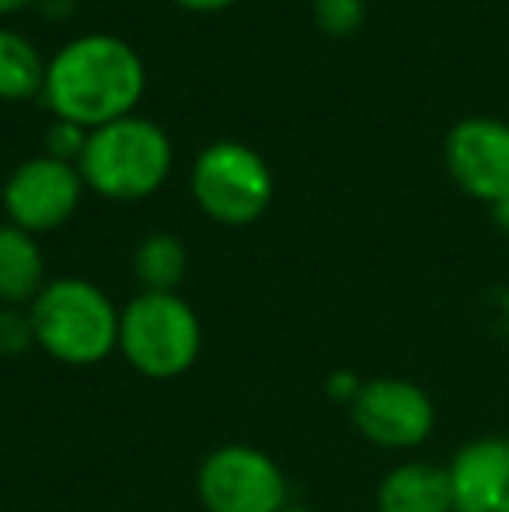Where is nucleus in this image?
I'll use <instances>...</instances> for the list:
<instances>
[{"label":"nucleus","mask_w":509,"mask_h":512,"mask_svg":"<svg viewBox=\"0 0 509 512\" xmlns=\"http://www.w3.org/2000/svg\"><path fill=\"white\" fill-rule=\"evenodd\" d=\"M143 60L126 39L105 32H91L70 39L46 63V102L60 119H70L84 129H98L112 119L133 115L140 102Z\"/></svg>","instance_id":"1"},{"label":"nucleus","mask_w":509,"mask_h":512,"mask_svg":"<svg viewBox=\"0 0 509 512\" xmlns=\"http://www.w3.org/2000/svg\"><path fill=\"white\" fill-rule=\"evenodd\" d=\"M32 335L63 366H95L119 349V310L102 286L63 276L28 304Z\"/></svg>","instance_id":"2"},{"label":"nucleus","mask_w":509,"mask_h":512,"mask_svg":"<svg viewBox=\"0 0 509 512\" xmlns=\"http://www.w3.org/2000/svg\"><path fill=\"white\" fill-rule=\"evenodd\" d=\"M81 178L109 199H143L171 171V140L157 122L143 115H123L98 129H88L81 150Z\"/></svg>","instance_id":"3"},{"label":"nucleus","mask_w":509,"mask_h":512,"mask_svg":"<svg viewBox=\"0 0 509 512\" xmlns=\"http://www.w3.org/2000/svg\"><path fill=\"white\" fill-rule=\"evenodd\" d=\"M203 324L178 293L133 297L119 310V352L140 377L175 380L196 366Z\"/></svg>","instance_id":"4"},{"label":"nucleus","mask_w":509,"mask_h":512,"mask_svg":"<svg viewBox=\"0 0 509 512\" xmlns=\"http://www.w3.org/2000/svg\"><path fill=\"white\" fill-rule=\"evenodd\" d=\"M192 196L220 223H252L272 199V171L248 143L217 140L192 164Z\"/></svg>","instance_id":"5"},{"label":"nucleus","mask_w":509,"mask_h":512,"mask_svg":"<svg viewBox=\"0 0 509 512\" xmlns=\"http://www.w3.org/2000/svg\"><path fill=\"white\" fill-rule=\"evenodd\" d=\"M196 492L206 512H283L290 506L283 467L248 443L217 446L199 467Z\"/></svg>","instance_id":"6"},{"label":"nucleus","mask_w":509,"mask_h":512,"mask_svg":"<svg viewBox=\"0 0 509 512\" xmlns=\"http://www.w3.org/2000/svg\"><path fill=\"white\" fill-rule=\"evenodd\" d=\"M349 415L360 436L381 450H415L433 436L436 425L433 398L419 384L401 377L363 380Z\"/></svg>","instance_id":"7"},{"label":"nucleus","mask_w":509,"mask_h":512,"mask_svg":"<svg viewBox=\"0 0 509 512\" xmlns=\"http://www.w3.org/2000/svg\"><path fill=\"white\" fill-rule=\"evenodd\" d=\"M81 185V168L53 154H39L11 171L4 182V209L14 227L28 234L53 230L74 216L81 203Z\"/></svg>","instance_id":"8"},{"label":"nucleus","mask_w":509,"mask_h":512,"mask_svg":"<svg viewBox=\"0 0 509 512\" xmlns=\"http://www.w3.org/2000/svg\"><path fill=\"white\" fill-rule=\"evenodd\" d=\"M443 161L471 199L499 203L509 196V122L489 115L461 119L443 140Z\"/></svg>","instance_id":"9"},{"label":"nucleus","mask_w":509,"mask_h":512,"mask_svg":"<svg viewBox=\"0 0 509 512\" xmlns=\"http://www.w3.org/2000/svg\"><path fill=\"white\" fill-rule=\"evenodd\" d=\"M454 512H509V439L464 443L447 467Z\"/></svg>","instance_id":"10"},{"label":"nucleus","mask_w":509,"mask_h":512,"mask_svg":"<svg viewBox=\"0 0 509 512\" xmlns=\"http://www.w3.org/2000/svg\"><path fill=\"white\" fill-rule=\"evenodd\" d=\"M377 512H454L447 467L405 460L377 485Z\"/></svg>","instance_id":"11"},{"label":"nucleus","mask_w":509,"mask_h":512,"mask_svg":"<svg viewBox=\"0 0 509 512\" xmlns=\"http://www.w3.org/2000/svg\"><path fill=\"white\" fill-rule=\"evenodd\" d=\"M46 286V262L28 230L0 223V304H32Z\"/></svg>","instance_id":"12"},{"label":"nucleus","mask_w":509,"mask_h":512,"mask_svg":"<svg viewBox=\"0 0 509 512\" xmlns=\"http://www.w3.org/2000/svg\"><path fill=\"white\" fill-rule=\"evenodd\" d=\"M189 269L185 244L175 234H147L133 251V272L147 293H175Z\"/></svg>","instance_id":"13"},{"label":"nucleus","mask_w":509,"mask_h":512,"mask_svg":"<svg viewBox=\"0 0 509 512\" xmlns=\"http://www.w3.org/2000/svg\"><path fill=\"white\" fill-rule=\"evenodd\" d=\"M46 84V63L21 32L0 28V98H28Z\"/></svg>","instance_id":"14"},{"label":"nucleus","mask_w":509,"mask_h":512,"mask_svg":"<svg viewBox=\"0 0 509 512\" xmlns=\"http://www.w3.org/2000/svg\"><path fill=\"white\" fill-rule=\"evenodd\" d=\"M318 25L332 35H349L363 21V0H314Z\"/></svg>","instance_id":"15"},{"label":"nucleus","mask_w":509,"mask_h":512,"mask_svg":"<svg viewBox=\"0 0 509 512\" xmlns=\"http://www.w3.org/2000/svg\"><path fill=\"white\" fill-rule=\"evenodd\" d=\"M28 345H35L28 310H18V307L0 310V352H4V356H18Z\"/></svg>","instance_id":"16"},{"label":"nucleus","mask_w":509,"mask_h":512,"mask_svg":"<svg viewBox=\"0 0 509 512\" xmlns=\"http://www.w3.org/2000/svg\"><path fill=\"white\" fill-rule=\"evenodd\" d=\"M84 143H88V129L77 126V122H70V119H60L56 126H49V133H46L49 154L60 157V161H70V164H74V157H81Z\"/></svg>","instance_id":"17"},{"label":"nucleus","mask_w":509,"mask_h":512,"mask_svg":"<svg viewBox=\"0 0 509 512\" xmlns=\"http://www.w3.org/2000/svg\"><path fill=\"white\" fill-rule=\"evenodd\" d=\"M360 387H363V380L356 377L353 370H335L332 377H328L325 391H328V398L342 401V405H353L356 394H360Z\"/></svg>","instance_id":"18"},{"label":"nucleus","mask_w":509,"mask_h":512,"mask_svg":"<svg viewBox=\"0 0 509 512\" xmlns=\"http://www.w3.org/2000/svg\"><path fill=\"white\" fill-rule=\"evenodd\" d=\"M492 216H496L499 230H503V234H509V196H503L499 203H492Z\"/></svg>","instance_id":"19"},{"label":"nucleus","mask_w":509,"mask_h":512,"mask_svg":"<svg viewBox=\"0 0 509 512\" xmlns=\"http://www.w3.org/2000/svg\"><path fill=\"white\" fill-rule=\"evenodd\" d=\"M178 4L192 7V11H217V7H227V4H234V0H178Z\"/></svg>","instance_id":"20"},{"label":"nucleus","mask_w":509,"mask_h":512,"mask_svg":"<svg viewBox=\"0 0 509 512\" xmlns=\"http://www.w3.org/2000/svg\"><path fill=\"white\" fill-rule=\"evenodd\" d=\"M28 0H0V14H7V11H18V7H25Z\"/></svg>","instance_id":"21"},{"label":"nucleus","mask_w":509,"mask_h":512,"mask_svg":"<svg viewBox=\"0 0 509 512\" xmlns=\"http://www.w3.org/2000/svg\"><path fill=\"white\" fill-rule=\"evenodd\" d=\"M283 512H314V509H307V506H286Z\"/></svg>","instance_id":"22"}]
</instances>
